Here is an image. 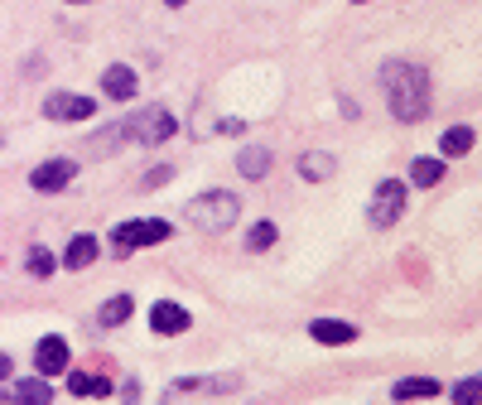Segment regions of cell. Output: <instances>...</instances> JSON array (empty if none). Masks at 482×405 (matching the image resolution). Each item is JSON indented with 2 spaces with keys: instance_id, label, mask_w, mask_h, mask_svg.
Here are the masks:
<instances>
[{
  "instance_id": "cell-20",
  "label": "cell",
  "mask_w": 482,
  "mask_h": 405,
  "mask_svg": "<svg viewBox=\"0 0 482 405\" xmlns=\"http://www.w3.org/2000/svg\"><path fill=\"white\" fill-rule=\"evenodd\" d=\"M299 174L304 179H329L333 174V155H304L299 160Z\"/></svg>"
},
{
  "instance_id": "cell-22",
  "label": "cell",
  "mask_w": 482,
  "mask_h": 405,
  "mask_svg": "<svg viewBox=\"0 0 482 405\" xmlns=\"http://www.w3.org/2000/svg\"><path fill=\"white\" fill-rule=\"evenodd\" d=\"M477 396H482V381H477V377H468V381L454 386V400H458V405H477Z\"/></svg>"
},
{
  "instance_id": "cell-16",
  "label": "cell",
  "mask_w": 482,
  "mask_h": 405,
  "mask_svg": "<svg viewBox=\"0 0 482 405\" xmlns=\"http://www.w3.org/2000/svg\"><path fill=\"white\" fill-rule=\"evenodd\" d=\"M68 391L73 396H111V381L107 377H88V371H73V377H68Z\"/></svg>"
},
{
  "instance_id": "cell-24",
  "label": "cell",
  "mask_w": 482,
  "mask_h": 405,
  "mask_svg": "<svg viewBox=\"0 0 482 405\" xmlns=\"http://www.w3.org/2000/svg\"><path fill=\"white\" fill-rule=\"evenodd\" d=\"M169 179H174V169H169V164H154L150 174L141 179V189H160V183H169Z\"/></svg>"
},
{
  "instance_id": "cell-13",
  "label": "cell",
  "mask_w": 482,
  "mask_h": 405,
  "mask_svg": "<svg viewBox=\"0 0 482 405\" xmlns=\"http://www.w3.org/2000/svg\"><path fill=\"white\" fill-rule=\"evenodd\" d=\"M0 400H54V386H48V377H34V381H15L10 391H0Z\"/></svg>"
},
{
  "instance_id": "cell-6",
  "label": "cell",
  "mask_w": 482,
  "mask_h": 405,
  "mask_svg": "<svg viewBox=\"0 0 482 405\" xmlns=\"http://www.w3.org/2000/svg\"><path fill=\"white\" fill-rule=\"evenodd\" d=\"M97 107L92 97H73V92H48L44 97V116L48 121H88Z\"/></svg>"
},
{
  "instance_id": "cell-21",
  "label": "cell",
  "mask_w": 482,
  "mask_h": 405,
  "mask_svg": "<svg viewBox=\"0 0 482 405\" xmlns=\"http://www.w3.org/2000/svg\"><path fill=\"white\" fill-rule=\"evenodd\" d=\"M246 246H251V251H266V246H275V223H256V227L246 232Z\"/></svg>"
},
{
  "instance_id": "cell-26",
  "label": "cell",
  "mask_w": 482,
  "mask_h": 405,
  "mask_svg": "<svg viewBox=\"0 0 482 405\" xmlns=\"http://www.w3.org/2000/svg\"><path fill=\"white\" fill-rule=\"evenodd\" d=\"M164 5H188V0H164Z\"/></svg>"
},
{
  "instance_id": "cell-9",
  "label": "cell",
  "mask_w": 482,
  "mask_h": 405,
  "mask_svg": "<svg viewBox=\"0 0 482 405\" xmlns=\"http://www.w3.org/2000/svg\"><path fill=\"white\" fill-rule=\"evenodd\" d=\"M150 324H154V333H164V338H179L188 324H194V318H188V309H183V304H154V309H150Z\"/></svg>"
},
{
  "instance_id": "cell-11",
  "label": "cell",
  "mask_w": 482,
  "mask_h": 405,
  "mask_svg": "<svg viewBox=\"0 0 482 405\" xmlns=\"http://www.w3.org/2000/svg\"><path fill=\"white\" fill-rule=\"evenodd\" d=\"M309 333H314V343L323 348H342L357 338V324H342V318H319V324H309Z\"/></svg>"
},
{
  "instance_id": "cell-27",
  "label": "cell",
  "mask_w": 482,
  "mask_h": 405,
  "mask_svg": "<svg viewBox=\"0 0 482 405\" xmlns=\"http://www.w3.org/2000/svg\"><path fill=\"white\" fill-rule=\"evenodd\" d=\"M73 5H82V0H73Z\"/></svg>"
},
{
  "instance_id": "cell-3",
  "label": "cell",
  "mask_w": 482,
  "mask_h": 405,
  "mask_svg": "<svg viewBox=\"0 0 482 405\" xmlns=\"http://www.w3.org/2000/svg\"><path fill=\"white\" fill-rule=\"evenodd\" d=\"M111 130H116V140H131V145H160L179 130V121L164 107H145L141 116H131V121H120Z\"/></svg>"
},
{
  "instance_id": "cell-18",
  "label": "cell",
  "mask_w": 482,
  "mask_h": 405,
  "mask_svg": "<svg viewBox=\"0 0 482 405\" xmlns=\"http://www.w3.org/2000/svg\"><path fill=\"white\" fill-rule=\"evenodd\" d=\"M477 140V130L473 126H454V130H444V155H468Z\"/></svg>"
},
{
  "instance_id": "cell-12",
  "label": "cell",
  "mask_w": 482,
  "mask_h": 405,
  "mask_svg": "<svg viewBox=\"0 0 482 405\" xmlns=\"http://www.w3.org/2000/svg\"><path fill=\"white\" fill-rule=\"evenodd\" d=\"M131 314H135V299H131V295H111V299L97 309V324H101V328H120Z\"/></svg>"
},
{
  "instance_id": "cell-14",
  "label": "cell",
  "mask_w": 482,
  "mask_h": 405,
  "mask_svg": "<svg viewBox=\"0 0 482 405\" xmlns=\"http://www.w3.org/2000/svg\"><path fill=\"white\" fill-rule=\"evenodd\" d=\"M92 261H97V236H73V242H68L63 265H68V270H88Z\"/></svg>"
},
{
  "instance_id": "cell-19",
  "label": "cell",
  "mask_w": 482,
  "mask_h": 405,
  "mask_svg": "<svg viewBox=\"0 0 482 405\" xmlns=\"http://www.w3.org/2000/svg\"><path fill=\"white\" fill-rule=\"evenodd\" d=\"M410 179H415L420 189H435V183L444 179V160H415L410 164Z\"/></svg>"
},
{
  "instance_id": "cell-7",
  "label": "cell",
  "mask_w": 482,
  "mask_h": 405,
  "mask_svg": "<svg viewBox=\"0 0 482 405\" xmlns=\"http://www.w3.org/2000/svg\"><path fill=\"white\" fill-rule=\"evenodd\" d=\"M73 179H78V164H73V160H48V164H39V169L29 174V183H34L39 193H58V189H68Z\"/></svg>"
},
{
  "instance_id": "cell-2",
  "label": "cell",
  "mask_w": 482,
  "mask_h": 405,
  "mask_svg": "<svg viewBox=\"0 0 482 405\" xmlns=\"http://www.w3.org/2000/svg\"><path fill=\"white\" fill-rule=\"evenodd\" d=\"M241 217V202L227 193V189H213V193H198L194 202H188V223H194L198 232H208V236H217V232H227L232 223Z\"/></svg>"
},
{
  "instance_id": "cell-25",
  "label": "cell",
  "mask_w": 482,
  "mask_h": 405,
  "mask_svg": "<svg viewBox=\"0 0 482 405\" xmlns=\"http://www.w3.org/2000/svg\"><path fill=\"white\" fill-rule=\"evenodd\" d=\"M0 377H10V358H5V352H0Z\"/></svg>"
},
{
  "instance_id": "cell-8",
  "label": "cell",
  "mask_w": 482,
  "mask_h": 405,
  "mask_svg": "<svg viewBox=\"0 0 482 405\" xmlns=\"http://www.w3.org/2000/svg\"><path fill=\"white\" fill-rule=\"evenodd\" d=\"M34 367H39V377H58V371H68V343L63 338L48 333L39 348H34Z\"/></svg>"
},
{
  "instance_id": "cell-1",
  "label": "cell",
  "mask_w": 482,
  "mask_h": 405,
  "mask_svg": "<svg viewBox=\"0 0 482 405\" xmlns=\"http://www.w3.org/2000/svg\"><path fill=\"white\" fill-rule=\"evenodd\" d=\"M382 82H386V101L395 111V121H420L429 111V73L415 63H386L382 68Z\"/></svg>"
},
{
  "instance_id": "cell-15",
  "label": "cell",
  "mask_w": 482,
  "mask_h": 405,
  "mask_svg": "<svg viewBox=\"0 0 482 405\" xmlns=\"http://www.w3.org/2000/svg\"><path fill=\"white\" fill-rule=\"evenodd\" d=\"M420 396H439V381L435 377H405V381H395V400H420Z\"/></svg>"
},
{
  "instance_id": "cell-10",
  "label": "cell",
  "mask_w": 482,
  "mask_h": 405,
  "mask_svg": "<svg viewBox=\"0 0 482 405\" xmlns=\"http://www.w3.org/2000/svg\"><path fill=\"white\" fill-rule=\"evenodd\" d=\"M101 92H107L111 101H131V97H135V68L111 63L107 73H101Z\"/></svg>"
},
{
  "instance_id": "cell-23",
  "label": "cell",
  "mask_w": 482,
  "mask_h": 405,
  "mask_svg": "<svg viewBox=\"0 0 482 405\" xmlns=\"http://www.w3.org/2000/svg\"><path fill=\"white\" fill-rule=\"evenodd\" d=\"M29 275H54V256H48L44 246L29 251Z\"/></svg>"
},
{
  "instance_id": "cell-5",
  "label": "cell",
  "mask_w": 482,
  "mask_h": 405,
  "mask_svg": "<svg viewBox=\"0 0 482 405\" xmlns=\"http://www.w3.org/2000/svg\"><path fill=\"white\" fill-rule=\"evenodd\" d=\"M401 213H405V183L382 179V183H376V193H372V202H367L372 227H391V223H401Z\"/></svg>"
},
{
  "instance_id": "cell-17",
  "label": "cell",
  "mask_w": 482,
  "mask_h": 405,
  "mask_svg": "<svg viewBox=\"0 0 482 405\" xmlns=\"http://www.w3.org/2000/svg\"><path fill=\"white\" fill-rule=\"evenodd\" d=\"M236 169H241V174H246V179H266V169H270V150H261V145L241 150Z\"/></svg>"
},
{
  "instance_id": "cell-4",
  "label": "cell",
  "mask_w": 482,
  "mask_h": 405,
  "mask_svg": "<svg viewBox=\"0 0 482 405\" xmlns=\"http://www.w3.org/2000/svg\"><path fill=\"white\" fill-rule=\"evenodd\" d=\"M169 223H160V217H141V223H120L116 232H111V242H116V251L126 256V251H141V246H160V242H169Z\"/></svg>"
}]
</instances>
